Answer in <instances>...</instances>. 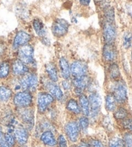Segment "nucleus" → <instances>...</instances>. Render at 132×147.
<instances>
[{
	"label": "nucleus",
	"mask_w": 132,
	"mask_h": 147,
	"mask_svg": "<svg viewBox=\"0 0 132 147\" xmlns=\"http://www.w3.org/2000/svg\"><path fill=\"white\" fill-rule=\"evenodd\" d=\"M112 87V94L115 97L117 103L123 104L128 99V90L125 83L117 80Z\"/></svg>",
	"instance_id": "f257e3e1"
},
{
	"label": "nucleus",
	"mask_w": 132,
	"mask_h": 147,
	"mask_svg": "<svg viewBox=\"0 0 132 147\" xmlns=\"http://www.w3.org/2000/svg\"><path fill=\"white\" fill-rule=\"evenodd\" d=\"M33 102V96L30 92L22 91L15 94L13 98V103L14 105L21 108H28Z\"/></svg>",
	"instance_id": "f03ea898"
},
{
	"label": "nucleus",
	"mask_w": 132,
	"mask_h": 147,
	"mask_svg": "<svg viewBox=\"0 0 132 147\" xmlns=\"http://www.w3.org/2000/svg\"><path fill=\"white\" fill-rule=\"evenodd\" d=\"M20 85L26 91H35L38 85V76L34 73H26L21 78Z\"/></svg>",
	"instance_id": "7ed1b4c3"
},
{
	"label": "nucleus",
	"mask_w": 132,
	"mask_h": 147,
	"mask_svg": "<svg viewBox=\"0 0 132 147\" xmlns=\"http://www.w3.org/2000/svg\"><path fill=\"white\" fill-rule=\"evenodd\" d=\"M88 100L90 103V115H91L92 119H96L99 115V114L101 110L102 105V98L100 94L97 92L90 94L88 97Z\"/></svg>",
	"instance_id": "20e7f679"
},
{
	"label": "nucleus",
	"mask_w": 132,
	"mask_h": 147,
	"mask_svg": "<svg viewBox=\"0 0 132 147\" xmlns=\"http://www.w3.org/2000/svg\"><path fill=\"white\" fill-rule=\"evenodd\" d=\"M54 101V98L50 93L44 92L39 93L37 99V106L39 112L40 114L45 113Z\"/></svg>",
	"instance_id": "39448f33"
},
{
	"label": "nucleus",
	"mask_w": 132,
	"mask_h": 147,
	"mask_svg": "<svg viewBox=\"0 0 132 147\" xmlns=\"http://www.w3.org/2000/svg\"><path fill=\"white\" fill-rule=\"evenodd\" d=\"M34 48L30 45H25L20 47L18 51L19 59L26 65H32L35 63Z\"/></svg>",
	"instance_id": "423d86ee"
},
{
	"label": "nucleus",
	"mask_w": 132,
	"mask_h": 147,
	"mask_svg": "<svg viewBox=\"0 0 132 147\" xmlns=\"http://www.w3.org/2000/svg\"><path fill=\"white\" fill-rule=\"evenodd\" d=\"M18 115L26 129L30 130L33 128L35 119H34V112L32 110L28 108L19 109Z\"/></svg>",
	"instance_id": "0eeeda50"
},
{
	"label": "nucleus",
	"mask_w": 132,
	"mask_h": 147,
	"mask_svg": "<svg viewBox=\"0 0 132 147\" xmlns=\"http://www.w3.org/2000/svg\"><path fill=\"white\" fill-rule=\"evenodd\" d=\"M65 131L66 136L72 143H75L78 141L80 135V128L77 122L70 121L65 125Z\"/></svg>",
	"instance_id": "6e6552de"
},
{
	"label": "nucleus",
	"mask_w": 132,
	"mask_h": 147,
	"mask_svg": "<svg viewBox=\"0 0 132 147\" xmlns=\"http://www.w3.org/2000/svg\"><path fill=\"white\" fill-rule=\"evenodd\" d=\"M68 28H69V23L67 21L59 18V19L55 20L53 23L52 32L54 36L61 38L67 34Z\"/></svg>",
	"instance_id": "1a4fd4ad"
},
{
	"label": "nucleus",
	"mask_w": 132,
	"mask_h": 147,
	"mask_svg": "<svg viewBox=\"0 0 132 147\" xmlns=\"http://www.w3.org/2000/svg\"><path fill=\"white\" fill-rule=\"evenodd\" d=\"M117 37V30L113 23L106 22L103 27V38L106 43H113Z\"/></svg>",
	"instance_id": "9d476101"
},
{
	"label": "nucleus",
	"mask_w": 132,
	"mask_h": 147,
	"mask_svg": "<svg viewBox=\"0 0 132 147\" xmlns=\"http://www.w3.org/2000/svg\"><path fill=\"white\" fill-rule=\"evenodd\" d=\"M102 56L105 61L113 62L117 57V50L113 43H106L102 49Z\"/></svg>",
	"instance_id": "9b49d317"
},
{
	"label": "nucleus",
	"mask_w": 132,
	"mask_h": 147,
	"mask_svg": "<svg viewBox=\"0 0 132 147\" xmlns=\"http://www.w3.org/2000/svg\"><path fill=\"white\" fill-rule=\"evenodd\" d=\"M88 72V65L83 61H75L70 66V73L74 78L86 75Z\"/></svg>",
	"instance_id": "f8f14e48"
},
{
	"label": "nucleus",
	"mask_w": 132,
	"mask_h": 147,
	"mask_svg": "<svg viewBox=\"0 0 132 147\" xmlns=\"http://www.w3.org/2000/svg\"><path fill=\"white\" fill-rule=\"evenodd\" d=\"M31 40V36L25 31L20 30L15 34L13 41V49H17L27 44Z\"/></svg>",
	"instance_id": "ddd939ff"
},
{
	"label": "nucleus",
	"mask_w": 132,
	"mask_h": 147,
	"mask_svg": "<svg viewBox=\"0 0 132 147\" xmlns=\"http://www.w3.org/2000/svg\"><path fill=\"white\" fill-rule=\"evenodd\" d=\"M14 137L15 141H17L19 145L23 146L28 142L29 138V134L28 130L25 127L19 126L14 128Z\"/></svg>",
	"instance_id": "4468645a"
},
{
	"label": "nucleus",
	"mask_w": 132,
	"mask_h": 147,
	"mask_svg": "<svg viewBox=\"0 0 132 147\" xmlns=\"http://www.w3.org/2000/svg\"><path fill=\"white\" fill-rule=\"evenodd\" d=\"M12 71L13 74L16 76H23L28 72V68L26 65L19 59H15L12 65Z\"/></svg>",
	"instance_id": "2eb2a0df"
},
{
	"label": "nucleus",
	"mask_w": 132,
	"mask_h": 147,
	"mask_svg": "<svg viewBox=\"0 0 132 147\" xmlns=\"http://www.w3.org/2000/svg\"><path fill=\"white\" fill-rule=\"evenodd\" d=\"M90 83V80L86 75L74 78L72 81V85L74 86L75 90L83 92L84 89L89 86Z\"/></svg>",
	"instance_id": "dca6fc26"
},
{
	"label": "nucleus",
	"mask_w": 132,
	"mask_h": 147,
	"mask_svg": "<svg viewBox=\"0 0 132 147\" xmlns=\"http://www.w3.org/2000/svg\"><path fill=\"white\" fill-rule=\"evenodd\" d=\"M40 140L44 145L49 147H54L57 143L54 133L51 130H46L42 133Z\"/></svg>",
	"instance_id": "f3484780"
},
{
	"label": "nucleus",
	"mask_w": 132,
	"mask_h": 147,
	"mask_svg": "<svg viewBox=\"0 0 132 147\" xmlns=\"http://www.w3.org/2000/svg\"><path fill=\"white\" fill-rule=\"evenodd\" d=\"M46 87L50 94L54 97V99H56L57 100L59 101L63 99V92L57 84H55L54 82H52V81H49L46 84Z\"/></svg>",
	"instance_id": "a211bd4d"
},
{
	"label": "nucleus",
	"mask_w": 132,
	"mask_h": 147,
	"mask_svg": "<svg viewBox=\"0 0 132 147\" xmlns=\"http://www.w3.org/2000/svg\"><path fill=\"white\" fill-rule=\"evenodd\" d=\"M59 69L62 77L65 80H68L70 77V67L68 63V60L65 57H61L59 62Z\"/></svg>",
	"instance_id": "6ab92c4d"
},
{
	"label": "nucleus",
	"mask_w": 132,
	"mask_h": 147,
	"mask_svg": "<svg viewBox=\"0 0 132 147\" xmlns=\"http://www.w3.org/2000/svg\"><path fill=\"white\" fill-rule=\"evenodd\" d=\"M12 97V90L9 86L0 85V103H6Z\"/></svg>",
	"instance_id": "aec40b11"
},
{
	"label": "nucleus",
	"mask_w": 132,
	"mask_h": 147,
	"mask_svg": "<svg viewBox=\"0 0 132 147\" xmlns=\"http://www.w3.org/2000/svg\"><path fill=\"white\" fill-rule=\"evenodd\" d=\"M79 105L83 114L85 116H89L90 109V103L88 97L84 94L79 96Z\"/></svg>",
	"instance_id": "412c9836"
},
{
	"label": "nucleus",
	"mask_w": 132,
	"mask_h": 147,
	"mask_svg": "<svg viewBox=\"0 0 132 147\" xmlns=\"http://www.w3.org/2000/svg\"><path fill=\"white\" fill-rule=\"evenodd\" d=\"M46 72L50 80L52 82H57L58 81V73L56 67L53 63H48L46 65Z\"/></svg>",
	"instance_id": "4be33fe9"
},
{
	"label": "nucleus",
	"mask_w": 132,
	"mask_h": 147,
	"mask_svg": "<svg viewBox=\"0 0 132 147\" xmlns=\"http://www.w3.org/2000/svg\"><path fill=\"white\" fill-rule=\"evenodd\" d=\"M66 108H67L68 111L75 115L79 114L81 112L80 105H79L78 102L75 100L74 99H70L67 101V105H66Z\"/></svg>",
	"instance_id": "5701e85b"
},
{
	"label": "nucleus",
	"mask_w": 132,
	"mask_h": 147,
	"mask_svg": "<svg viewBox=\"0 0 132 147\" xmlns=\"http://www.w3.org/2000/svg\"><path fill=\"white\" fill-rule=\"evenodd\" d=\"M33 28L36 34L39 37H43L46 33V28L44 27L43 23L40 20L36 19L33 21Z\"/></svg>",
	"instance_id": "b1692460"
},
{
	"label": "nucleus",
	"mask_w": 132,
	"mask_h": 147,
	"mask_svg": "<svg viewBox=\"0 0 132 147\" xmlns=\"http://www.w3.org/2000/svg\"><path fill=\"white\" fill-rule=\"evenodd\" d=\"M117 101L112 93L108 94L105 99L106 109L108 112H113L117 107Z\"/></svg>",
	"instance_id": "393cba45"
},
{
	"label": "nucleus",
	"mask_w": 132,
	"mask_h": 147,
	"mask_svg": "<svg viewBox=\"0 0 132 147\" xmlns=\"http://www.w3.org/2000/svg\"><path fill=\"white\" fill-rule=\"evenodd\" d=\"M108 74L112 80H118L121 76V71L119 65L115 63L111 64L108 68Z\"/></svg>",
	"instance_id": "a878e982"
},
{
	"label": "nucleus",
	"mask_w": 132,
	"mask_h": 147,
	"mask_svg": "<svg viewBox=\"0 0 132 147\" xmlns=\"http://www.w3.org/2000/svg\"><path fill=\"white\" fill-rule=\"evenodd\" d=\"M10 72V65L9 62L0 63V80H5L9 77Z\"/></svg>",
	"instance_id": "bb28decb"
},
{
	"label": "nucleus",
	"mask_w": 132,
	"mask_h": 147,
	"mask_svg": "<svg viewBox=\"0 0 132 147\" xmlns=\"http://www.w3.org/2000/svg\"><path fill=\"white\" fill-rule=\"evenodd\" d=\"M114 111L113 115H114V117L116 120L123 121L128 118V112L124 107H119V108L116 109Z\"/></svg>",
	"instance_id": "cd10ccee"
},
{
	"label": "nucleus",
	"mask_w": 132,
	"mask_h": 147,
	"mask_svg": "<svg viewBox=\"0 0 132 147\" xmlns=\"http://www.w3.org/2000/svg\"><path fill=\"white\" fill-rule=\"evenodd\" d=\"M123 47L125 49H129L132 46V32L126 31L123 37Z\"/></svg>",
	"instance_id": "c85d7f7f"
},
{
	"label": "nucleus",
	"mask_w": 132,
	"mask_h": 147,
	"mask_svg": "<svg viewBox=\"0 0 132 147\" xmlns=\"http://www.w3.org/2000/svg\"><path fill=\"white\" fill-rule=\"evenodd\" d=\"M78 124L79 126V128H80V130L82 131L83 133H87L90 124V121L88 117L87 116H85V115L83 117H80V119L79 120Z\"/></svg>",
	"instance_id": "c756f323"
},
{
	"label": "nucleus",
	"mask_w": 132,
	"mask_h": 147,
	"mask_svg": "<svg viewBox=\"0 0 132 147\" xmlns=\"http://www.w3.org/2000/svg\"><path fill=\"white\" fill-rule=\"evenodd\" d=\"M104 17L106 18V22L113 23L115 20V12L112 7H106L104 10Z\"/></svg>",
	"instance_id": "7c9ffc66"
},
{
	"label": "nucleus",
	"mask_w": 132,
	"mask_h": 147,
	"mask_svg": "<svg viewBox=\"0 0 132 147\" xmlns=\"http://www.w3.org/2000/svg\"><path fill=\"white\" fill-rule=\"evenodd\" d=\"M4 140L5 142L10 146L12 147L15 145V139L14 136L11 133H9L7 132H5L4 134Z\"/></svg>",
	"instance_id": "2f4dec72"
},
{
	"label": "nucleus",
	"mask_w": 132,
	"mask_h": 147,
	"mask_svg": "<svg viewBox=\"0 0 132 147\" xmlns=\"http://www.w3.org/2000/svg\"><path fill=\"white\" fill-rule=\"evenodd\" d=\"M121 125L124 129L128 131V132H132V119L131 118H126L123 120Z\"/></svg>",
	"instance_id": "473e14b6"
},
{
	"label": "nucleus",
	"mask_w": 132,
	"mask_h": 147,
	"mask_svg": "<svg viewBox=\"0 0 132 147\" xmlns=\"http://www.w3.org/2000/svg\"><path fill=\"white\" fill-rule=\"evenodd\" d=\"M123 141L119 138L115 137L110 140L109 142V147H121Z\"/></svg>",
	"instance_id": "72a5a7b5"
},
{
	"label": "nucleus",
	"mask_w": 132,
	"mask_h": 147,
	"mask_svg": "<svg viewBox=\"0 0 132 147\" xmlns=\"http://www.w3.org/2000/svg\"><path fill=\"white\" fill-rule=\"evenodd\" d=\"M123 143L126 147H132V132H128L124 136Z\"/></svg>",
	"instance_id": "f704fd0d"
},
{
	"label": "nucleus",
	"mask_w": 132,
	"mask_h": 147,
	"mask_svg": "<svg viewBox=\"0 0 132 147\" xmlns=\"http://www.w3.org/2000/svg\"><path fill=\"white\" fill-rule=\"evenodd\" d=\"M89 145L90 147H104L103 143L100 140H97V139H93V140H92L90 142Z\"/></svg>",
	"instance_id": "c9c22d12"
},
{
	"label": "nucleus",
	"mask_w": 132,
	"mask_h": 147,
	"mask_svg": "<svg viewBox=\"0 0 132 147\" xmlns=\"http://www.w3.org/2000/svg\"><path fill=\"white\" fill-rule=\"evenodd\" d=\"M59 147H67V141L63 135H60L58 138L57 143Z\"/></svg>",
	"instance_id": "e433bc0d"
},
{
	"label": "nucleus",
	"mask_w": 132,
	"mask_h": 147,
	"mask_svg": "<svg viewBox=\"0 0 132 147\" xmlns=\"http://www.w3.org/2000/svg\"><path fill=\"white\" fill-rule=\"evenodd\" d=\"M62 86L63 88L66 90H69L71 88V84L70 83L69 81H68L67 80H64L62 82Z\"/></svg>",
	"instance_id": "4c0bfd02"
},
{
	"label": "nucleus",
	"mask_w": 132,
	"mask_h": 147,
	"mask_svg": "<svg viewBox=\"0 0 132 147\" xmlns=\"http://www.w3.org/2000/svg\"><path fill=\"white\" fill-rule=\"evenodd\" d=\"M4 132L3 130L2 127L0 126V145L2 143H5V140H4Z\"/></svg>",
	"instance_id": "58836bf2"
},
{
	"label": "nucleus",
	"mask_w": 132,
	"mask_h": 147,
	"mask_svg": "<svg viewBox=\"0 0 132 147\" xmlns=\"http://www.w3.org/2000/svg\"><path fill=\"white\" fill-rule=\"evenodd\" d=\"M5 46L4 43L0 41V56H1L2 55H3L5 53Z\"/></svg>",
	"instance_id": "ea45409f"
},
{
	"label": "nucleus",
	"mask_w": 132,
	"mask_h": 147,
	"mask_svg": "<svg viewBox=\"0 0 132 147\" xmlns=\"http://www.w3.org/2000/svg\"><path fill=\"white\" fill-rule=\"evenodd\" d=\"M91 0H79V3L82 5V6L86 7L88 6L89 4L90 3Z\"/></svg>",
	"instance_id": "a19ab883"
},
{
	"label": "nucleus",
	"mask_w": 132,
	"mask_h": 147,
	"mask_svg": "<svg viewBox=\"0 0 132 147\" xmlns=\"http://www.w3.org/2000/svg\"><path fill=\"white\" fill-rule=\"evenodd\" d=\"M78 147H90V145L88 143H87L86 142H81L80 144H79V145L78 146Z\"/></svg>",
	"instance_id": "79ce46f5"
},
{
	"label": "nucleus",
	"mask_w": 132,
	"mask_h": 147,
	"mask_svg": "<svg viewBox=\"0 0 132 147\" xmlns=\"http://www.w3.org/2000/svg\"><path fill=\"white\" fill-rule=\"evenodd\" d=\"M0 147H12V146H9V145H7V144L5 142V143H2V144H1V145H0Z\"/></svg>",
	"instance_id": "37998d69"
},
{
	"label": "nucleus",
	"mask_w": 132,
	"mask_h": 147,
	"mask_svg": "<svg viewBox=\"0 0 132 147\" xmlns=\"http://www.w3.org/2000/svg\"><path fill=\"white\" fill-rule=\"evenodd\" d=\"M128 11H129V13H130V14L131 15V16L132 17V6L128 8Z\"/></svg>",
	"instance_id": "c03bdc74"
},
{
	"label": "nucleus",
	"mask_w": 132,
	"mask_h": 147,
	"mask_svg": "<svg viewBox=\"0 0 132 147\" xmlns=\"http://www.w3.org/2000/svg\"><path fill=\"white\" fill-rule=\"evenodd\" d=\"M131 61H132V51H131Z\"/></svg>",
	"instance_id": "a18cd8bd"
},
{
	"label": "nucleus",
	"mask_w": 132,
	"mask_h": 147,
	"mask_svg": "<svg viewBox=\"0 0 132 147\" xmlns=\"http://www.w3.org/2000/svg\"><path fill=\"white\" fill-rule=\"evenodd\" d=\"M22 147H27V146H22Z\"/></svg>",
	"instance_id": "49530a36"
}]
</instances>
